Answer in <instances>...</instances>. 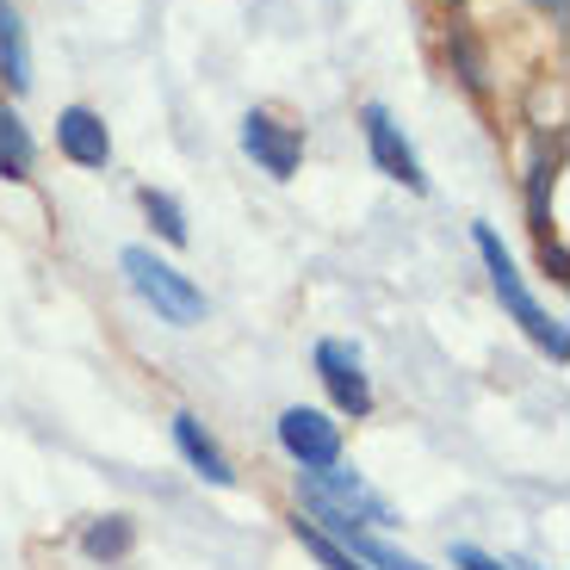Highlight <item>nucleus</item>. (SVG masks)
Returning <instances> with one entry per match:
<instances>
[{
	"label": "nucleus",
	"instance_id": "6",
	"mask_svg": "<svg viewBox=\"0 0 570 570\" xmlns=\"http://www.w3.org/2000/svg\"><path fill=\"white\" fill-rule=\"evenodd\" d=\"M243 149L273 174V180H292V174H298V156H304V130L273 118V112H248L243 118Z\"/></svg>",
	"mask_w": 570,
	"mask_h": 570
},
{
	"label": "nucleus",
	"instance_id": "10",
	"mask_svg": "<svg viewBox=\"0 0 570 570\" xmlns=\"http://www.w3.org/2000/svg\"><path fill=\"white\" fill-rule=\"evenodd\" d=\"M335 546H347V552L360 558L366 570H428L422 558H410V552H397V546H385L372 528H354V521H342V528H323Z\"/></svg>",
	"mask_w": 570,
	"mask_h": 570
},
{
	"label": "nucleus",
	"instance_id": "13",
	"mask_svg": "<svg viewBox=\"0 0 570 570\" xmlns=\"http://www.w3.org/2000/svg\"><path fill=\"white\" fill-rule=\"evenodd\" d=\"M31 161H38V142H31V130L19 125L7 106H0V180H26Z\"/></svg>",
	"mask_w": 570,
	"mask_h": 570
},
{
	"label": "nucleus",
	"instance_id": "16",
	"mask_svg": "<svg viewBox=\"0 0 570 570\" xmlns=\"http://www.w3.org/2000/svg\"><path fill=\"white\" fill-rule=\"evenodd\" d=\"M453 564L459 570H509V558L484 552V546H453Z\"/></svg>",
	"mask_w": 570,
	"mask_h": 570
},
{
	"label": "nucleus",
	"instance_id": "9",
	"mask_svg": "<svg viewBox=\"0 0 570 570\" xmlns=\"http://www.w3.org/2000/svg\"><path fill=\"white\" fill-rule=\"evenodd\" d=\"M174 446L186 453V465L199 471L205 484H217V490H229V484H236V465H229V459H224V446H217L212 434H205V422H199V415H174Z\"/></svg>",
	"mask_w": 570,
	"mask_h": 570
},
{
	"label": "nucleus",
	"instance_id": "8",
	"mask_svg": "<svg viewBox=\"0 0 570 570\" xmlns=\"http://www.w3.org/2000/svg\"><path fill=\"white\" fill-rule=\"evenodd\" d=\"M57 149L75 168H106V161H112V137H106L100 112H87V106H69V112L57 118Z\"/></svg>",
	"mask_w": 570,
	"mask_h": 570
},
{
	"label": "nucleus",
	"instance_id": "4",
	"mask_svg": "<svg viewBox=\"0 0 570 570\" xmlns=\"http://www.w3.org/2000/svg\"><path fill=\"white\" fill-rule=\"evenodd\" d=\"M279 446L298 459L304 471L342 465V428L328 422L323 410H304V403H292V410L279 415Z\"/></svg>",
	"mask_w": 570,
	"mask_h": 570
},
{
	"label": "nucleus",
	"instance_id": "14",
	"mask_svg": "<svg viewBox=\"0 0 570 570\" xmlns=\"http://www.w3.org/2000/svg\"><path fill=\"white\" fill-rule=\"evenodd\" d=\"M292 533H298V546H304V552H311V558H316V564H323V570H366V564H360L354 552H347V546H335V540H328L323 528H316V521H304V514H298V521H292Z\"/></svg>",
	"mask_w": 570,
	"mask_h": 570
},
{
	"label": "nucleus",
	"instance_id": "11",
	"mask_svg": "<svg viewBox=\"0 0 570 570\" xmlns=\"http://www.w3.org/2000/svg\"><path fill=\"white\" fill-rule=\"evenodd\" d=\"M130 546H137L130 514H100V521H87V533H81V552L94 558V564H112V558L130 552Z\"/></svg>",
	"mask_w": 570,
	"mask_h": 570
},
{
	"label": "nucleus",
	"instance_id": "18",
	"mask_svg": "<svg viewBox=\"0 0 570 570\" xmlns=\"http://www.w3.org/2000/svg\"><path fill=\"white\" fill-rule=\"evenodd\" d=\"M509 570H540V564H528V558H509Z\"/></svg>",
	"mask_w": 570,
	"mask_h": 570
},
{
	"label": "nucleus",
	"instance_id": "3",
	"mask_svg": "<svg viewBox=\"0 0 570 570\" xmlns=\"http://www.w3.org/2000/svg\"><path fill=\"white\" fill-rule=\"evenodd\" d=\"M298 497L311 502L316 528H342V521H354V528H391V521H397V514H391V502L379 497L366 478L335 471V465H328V471H304Z\"/></svg>",
	"mask_w": 570,
	"mask_h": 570
},
{
	"label": "nucleus",
	"instance_id": "1",
	"mask_svg": "<svg viewBox=\"0 0 570 570\" xmlns=\"http://www.w3.org/2000/svg\"><path fill=\"white\" fill-rule=\"evenodd\" d=\"M471 243H478V255H484V267H490V285H497L502 311H509L514 323L528 328V335H533V342H540L552 360H564V354H570V342H564V323H552V316L540 311V298L528 292V279H521V267H514V255L502 248V236H497L490 224H478V229H471Z\"/></svg>",
	"mask_w": 570,
	"mask_h": 570
},
{
	"label": "nucleus",
	"instance_id": "15",
	"mask_svg": "<svg viewBox=\"0 0 570 570\" xmlns=\"http://www.w3.org/2000/svg\"><path fill=\"white\" fill-rule=\"evenodd\" d=\"M142 212H149V224H156V229H161V236H168L174 248L186 243V212H180V205L168 199V193H156V186H142Z\"/></svg>",
	"mask_w": 570,
	"mask_h": 570
},
{
	"label": "nucleus",
	"instance_id": "2",
	"mask_svg": "<svg viewBox=\"0 0 570 570\" xmlns=\"http://www.w3.org/2000/svg\"><path fill=\"white\" fill-rule=\"evenodd\" d=\"M118 267H125V279H130V292H137L149 311L161 316V323H174V328H193V323H205V292L193 279H186L174 261H161L156 248H125L118 255Z\"/></svg>",
	"mask_w": 570,
	"mask_h": 570
},
{
	"label": "nucleus",
	"instance_id": "7",
	"mask_svg": "<svg viewBox=\"0 0 570 570\" xmlns=\"http://www.w3.org/2000/svg\"><path fill=\"white\" fill-rule=\"evenodd\" d=\"M316 379L328 385L342 415H372V385H366V366H360V347L316 342Z\"/></svg>",
	"mask_w": 570,
	"mask_h": 570
},
{
	"label": "nucleus",
	"instance_id": "5",
	"mask_svg": "<svg viewBox=\"0 0 570 570\" xmlns=\"http://www.w3.org/2000/svg\"><path fill=\"white\" fill-rule=\"evenodd\" d=\"M360 125H366V149H372V161H379V174H391V180L410 186V193H428V174H422V161H415L410 137L397 130V118H391L385 106H360Z\"/></svg>",
	"mask_w": 570,
	"mask_h": 570
},
{
	"label": "nucleus",
	"instance_id": "17",
	"mask_svg": "<svg viewBox=\"0 0 570 570\" xmlns=\"http://www.w3.org/2000/svg\"><path fill=\"white\" fill-rule=\"evenodd\" d=\"M540 13H552V19H564V0H533Z\"/></svg>",
	"mask_w": 570,
	"mask_h": 570
},
{
	"label": "nucleus",
	"instance_id": "12",
	"mask_svg": "<svg viewBox=\"0 0 570 570\" xmlns=\"http://www.w3.org/2000/svg\"><path fill=\"white\" fill-rule=\"evenodd\" d=\"M0 75H7L13 94L31 87V50H26V31H19V13L7 7V0H0Z\"/></svg>",
	"mask_w": 570,
	"mask_h": 570
}]
</instances>
